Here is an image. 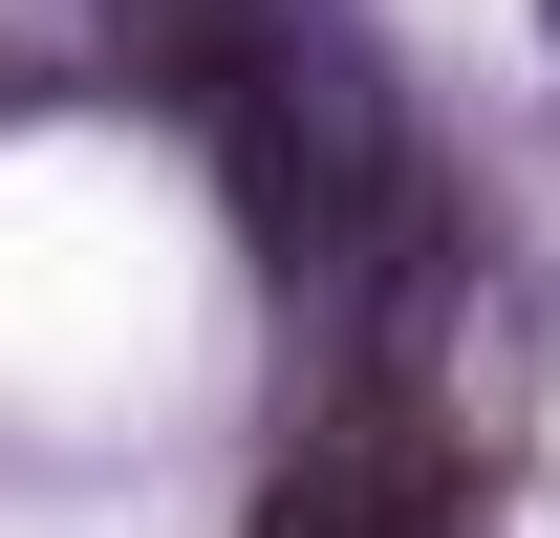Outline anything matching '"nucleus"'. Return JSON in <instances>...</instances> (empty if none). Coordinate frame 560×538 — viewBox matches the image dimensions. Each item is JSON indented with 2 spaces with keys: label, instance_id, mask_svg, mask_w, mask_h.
<instances>
[{
  "label": "nucleus",
  "instance_id": "nucleus-1",
  "mask_svg": "<svg viewBox=\"0 0 560 538\" xmlns=\"http://www.w3.org/2000/svg\"><path fill=\"white\" fill-rule=\"evenodd\" d=\"M453 517H475V453H453L431 366H346L259 495V538H453Z\"/></svg>",
  "mask_w": 560,
  "mask_h": 538
}]
</instances>
